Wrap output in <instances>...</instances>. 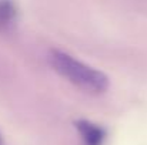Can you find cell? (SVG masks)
Returning <instances> with one entry per match:
<instances>
[{"label":"cell","mask_w":147,"mask_h":145,"mask_svg":"<svg viewBox=\"0 0 147 145\" xmlns=\"http://www.w3.org/2000/svg\"><path fill=\"white\" fill-rule=\"evenodd\" d=\"M47 58L50 65L59 76L66 78L69 83L80 88L82 91L93 96H98L107 91L109 78L106 77V74L76 60L73 55L61 50L51 48Z\"/></svg>","instance_id":"obj_1"},{"label":"cell","mask_w":147,"mask_h":145,"mask_svg":"<svg viewBox=\"0 0 147 145\" xmlns=\"http://www.w3.org/2000/svg\"><path fill=\"white\" fill-rule=\"evenodd\" d=\"M82 141L84 145H103L106 138V131L98 127L97 124H93L87 120H79L74 122Z\"/></svg>","instance_id":"obj_2"},{"label":"cell","mask_w":147,"mask_h":145,"mask_svg":"<svg viewBox=\"0 0 147 145\" xmlns=\"http://www.w3.org/2000/svg\"><path fill=\"white\" fill-rule=\"evenodd\" d=\"M17 21V6L14 0H0V33H9Z\"/></svg>","instance_id":"obj_3"},{"label":"cell","mask_w":147,"mask_h":145,"mask_svg":"<svg viewBox=\"0 0 147 145\" xmlns=\"http://www.w3.org/2000/svg\"><path fill=\"white\" fill-rule=\"evenodd\" d=\"M0 145H3V144H1V137H0Z\"/></svg>","instance_id":"obj_4"}]
</instances>
